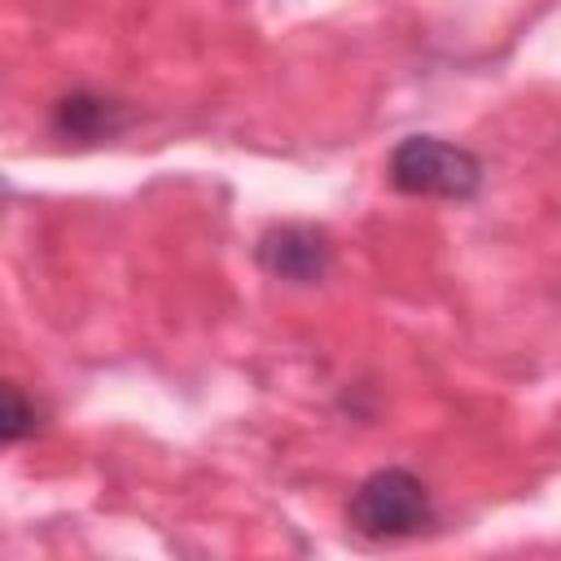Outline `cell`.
Wrapping results in <instances>:
<instances>
[{
	"label": "cell",
	"instance_id": "7a4b0ae2",
	"mask_svg": "<svg viewBox=\"0 0 561 561\" xmlns=\"http://www.w3.org/2000/svg\"><path fill=\"white\" fill-rule=\"evenodd\" d=\"M390 188L408 197H443V202H469L482 188V162L438 136H403L390 149L386 162Z\"/></svg>",
	"mask_w": 561,
	"mask_h": 561
},
{
	"label": "cell",
	"instance_id": "6da1fadb",
	"mask_svg": "<svg viewBox=\"0 0 561 561\" xmlns=\"http://www.w3.org/2000/svg\"><path fill=\"white\" fill-rule=\"evenodd\" d=\"M346 526L359 539L373 543H394V539H412L421 530L434 526V500L430 486L399 465H386L377 473H368L351 500H346Z\"/></svg>",
	"mask_w": 561,
	"mask_h": 561
},
{
	"label": "cell",
	"instance_id": "3957f363",
	"mask_svg": "<svg viewBox=\"0 0 561 561\" xmlns=\"http://www.w3.org/2000/svg\"><path fill=\"white\" fill-rule=\"evenodd\" d=\"M259 267L285 285H320L333 267V241L316 224H272L254 245Z\"/></svg>",
	"mask_w": 561,
	"mask_h": 561
},
{
	"label": "cell",
	"instance_id": "277c9868",
	"mask_svg": "<svg viewBox=\"0 0 561 561\" xmlns=\"http://www.w3.org/2000/svg\"><path fill=\"white\" fill-rule=\"evenodd\" d=\"M131 127V110L114 96L101 92H66L53 101V131L61 140H79V145H96V140H114Z\"/></svg>",
	"mask_w": 561,
	"mask_h": 561
},
{
	"label": "cell",
	"instance_id": "5b68a950",
	"mask_svg": "<svg viewBox=\"0 0 561 561\" xmlns=\"http://www.w3.org/2000/svg\"><path fill=\"white\" fill-rule=\"evenodd\" d=\"M39 430V408L22 394V386H4V408H0V443L13 447L22 438H31Z\"/></svg>",
	"mask_w": 561,
	"mask_h": 561
}]
</instances>
